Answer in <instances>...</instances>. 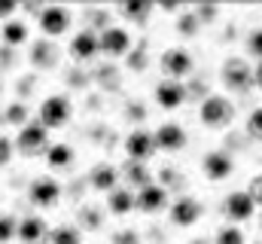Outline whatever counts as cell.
<instances>
[{
	"mask_svg": "<svg viewBox=\"0 0 262 244\" xmlns=\"http://www.w3.org/2000/svg\"><path fill=\"white\" fill-rule=\"evenodd\" d=\"M12 144H15V153L25 156V159L46 156V150L52 147V140H49V128H43L40 122H28V125H21Z\"/></svg>",
	"mask_w": 262,
	"mask_h": 244,
	"instance_id": "obj_1",
	"label": "cell"
},
{
	"mask_svg": "<svg viewBox=\"0 0 262 244\" xmlns=\"http://www.w3.org/2000/svg\"><path fill=\"white\" fill-rule=\"evenodd\" d=\"M198 119H201L204 128L220 131V128H226L229 122L235 119V104L226 95H207L201 101V107H198Z\"/></svg>",
	"mask_w": 262,
	"mask_h": 244,
	"instance_id": "obj_2",
	"label": "cell"
},
{
	"mask_svg": "<svg viewBox=\"0 0 262 244\" xmlns=\"http://www.w3.org/2000/svg\"><path fill=\"white\" fill-rule=\"evenodd\" d=\"M37 25H40V34L46 40H55V37H64L67 31L73 28V12L67 6H58V3H49L37 12Z\"/></svg>",
	"mask_w": 262,
	"mask_h": 244,
	"instance_id": "obj_3",
	"label": "cell"
},
{
	"mask_svg": "<svg viewBox=\"0 0 262 244\" xmlns=\"http://www.w3.org/2000/svg\"><path fill=\"white\" fill-rule=\"evenodd\" d=\"M73 119V101L67 98V95H49L43 104H40V116L37 122L43 125V128H64L67 122Z\"/></svg>",
	"mask_w": 262,
	"mask_h": 244,
	"instance_id": "obj_4",
	"label": "cell"
},
{
	"mask_svg": "<svg viewBox=\"0 0 262 244\" xmlns=\"http://www.w3.org/2000/svg\"><path fill=\"white\" fill-rule=\"evenodd\" d=\"M28 198H31L34 208L49 211V208H55L58 198H61V183L55 180V177H34L31 186H28Z\"/></svg>",
	"mask_w": 262,
	"mask_h": 244,
	"instance_id": "obj_5",
	"label": "cell"
},
{
	"mask_svg": "<svg viewBox=\"0 0 262 244\" xmlns=\"http://www.w3.org/2000/svg\"><path fill=\"white\" fill-rule=\"evenodd\" d=\"M98 46H101V55H107V58H122V55L131 52V34L125 28L107 25V28L98 34Z\"/></svg>",
	"mask_w": 262,
	"mask_h": 244,
	"instance_id": "obj_6",
	"label": "cell"
},
{
	"mask_svg": "<svg viewBox=\"0 0 262 244\" xmlns=\"http://www.w3.org/2000/svg\"><path fill=\"white\" fill-rule=\"evenodd\" d=\"M67 55L76 61V64H89L101 55V46H98V31L85 28V31H76L70 37V46H67Z\"/></svg>",
	"mask_w": 262,
	"mask_h": 244,
	"instance_id": "obj_7",
	"label": "cell"
},
{
	"mask_svg": "<svg viewBox=\"0 0 262 244\" xmlns=\"http://www.w3.org/2000/svg\"><path fill=\"white\" fill-rule=\"evenodd\" d=\"M162 70L168 73V79H183V76H189L192 70H195V58H192V52L189 49H183V46H171V49H165V55H162Z\"/></svg>",
	"mask_w": 262,
	"mask_h": 244,
	"instance_id": "obj_8",
	"label": "cell"
},
{
	"mask_svg": "<svg viewBox=\"0 0 262 244\" xmlns=\"http://www.w3.org/2000/svg\"><path fill=\"white\" fill-rule=\"evenodd\" d=\"M220 76H223L226 89H232V92H244V89L253 86V70H250V64H247L244 58H235V55L223 61Z\"/></svg>",
	"mask_w": 262,
	"mask_h": 244,
	"instance_id": "obj_9",
	"label": "cell"
},
{
	"mask_svg": "<svg viewBox=\"0 0 262 244\" xmlns=\"http://www.w3.org/2000/svg\"><path fill=\"white\" fill-rule=\"evenodd\" d=\"M125 156H128V162H143V165H146V159L156 156L152 131H146V128L128 131V137H125Z\"/></svg>",
	"mask_w": 262,
	"mask_h": 244,
	"instance_id": "obj_10",
	"label": "cell"
},
{
	"mask_svg": "<svg viewBox=\"0 0 262 244\" xmlns=\"http://www.w3.org/2000/svg\"><path fill=\"white\" fill-rule=\"evenodd\" d=\"M201 214H204V205L198 201L195 195H183V198H177L171 205V223L180 226V229L195 226L198 220H201Z\"/></svg>",
	"mask_w": 262,
	"mask_h": 244,
	"instance_id": "obj_11",
	"label": "cell"
},
{
	"mask_svg": "<svg viewBox=\"0 0 262 244\" xmlns=\"http://www.w3.org/2000/svg\"><path fill=\"white\" fill-rule=\"evenodd\" d=\"M232 168H235L232 165V156L223 153V150H210L201 159V174L210 183H220V180H226V177H232Z\"/></svg>",
	"mask_w": 262,
	"mask_h": 244,
	"instance_id": "obj_12",
	"label": "cell"
},
{
	"mask_svg": "<svg viewBox=\"0 0 262 244\" xmlns=\"http://www.w3.org/2000/svg\"><path fill=\"white\" fill-rule=\"evenodd\" d=\"M152 140H156V150L162 153H177L186 147V131L177 125V122H162L156 131H152Z\"/></svg>",
	"mask_w": 262,
	"mask_h": 244,
	"instance_id": "obj_13",
	"label": "cell"
},
{
	"mask_svg": "<svg viewBox=\"0 0 262 244\" xmlns=\"http://www.w3.org/2000/svg\"><path fill=\"white\" fill-rule=\"evenodd\" d=\"M134 208L143 211V214H159V211H165V208H168V189L159 186V183H149V186L137 189Z\"/></svg>",
	"mask_w": 262,
	"mask_h": 244,
	"instance_id": "obj_14",
	"label": "cell"
},
{
	"mask_svg": "<svg viewBox=\"0 0 262 244\" xmlns=\"http://www.w3.org/2000/svg\"><path fill=\"white\" fill-rule=\"evenodd\" d=\"M226 217L238 226V223H247L253 214H256V205H253V198L247 195V189H238V192H229L226 195Z\"/></svg>",
	"mask_w": 262,
	"mask_h": 244,
	"instance_id": "obj_15",
	"label": "cell"
},
{
	"mask_svg": "<svg viewBox=\"0 0 262 244\" xmlns=\"http://www.w3.org/2000/svg\"><path fill=\"white\" fill-rule=\"evenodd\" d=\"M15 238L21 244H46V238H49V223L40 214H28V217L18 220Z\"/></svg>",
	"mask_w": 262,
	"mask_h": 244,
	"instance_id": "obj_16",
	"label": "cell"
},
{
	"mask_svg": "<svg viewBox=\"0 0 262 244\" xmlns=\"http://www.w3.org/2000/svg\"><path fill=\"white\" fill-rule=\"evenodd\" d=\"M28 61L40 70H52L58 61H61V49L55 46V40H34L31 43V52H28Z\"/></svg>",
	"mask_w": 262,
	"mask_h": 244,
	"instance_id": "obj_17",
	"label": "cell"
},
{
	"mask_svg": "<svg viewBox=\"0 0 262 244\" xmlns=\"http://www.w3.org/2000/svg\"><path fill=\"white\" fill-rule=\"evenodd\" d=\"M152 98H156V104H159L162 110H177V107L186 101V86L177 83V79H162V83L156 86Z\"/></svg>",
	"mask_w": 262,
	"mask_h": 244,
	"instance_id": "obj_18",
	"label": "cell"
},
{
	"mask_svg": "<svg viewBox=\"0 0 262 244\" xmlns=\"http://www.w3.org/2000/svg\"><path fill=\"white\" fill-rule=\"evenodd\" d=\"M116 183H119V168H116L113 162H98V165H92V171H89V186H92L95 192H113Z\"/></svg>",
	"mask_w": 262,
	"mask_h": 244,
	"instance_id": "obj_19",
	"label": "cell"
},
{
	"mask_svg": "<svg viewBox=\"0 0 262 244\" xmlns=\"http://www.w3.org/2000/svg\"><path fill=\"white\" fill-rule=\"evenodd\" d=\"M28 37H31V28H28V22H25V18H18V15L0 25V40H3L9 49L25 46V43H28Z\"/></svg>",
	"mask_w": 262,
	"mask_h": 244,
	"instance_id": "obj_20",
	"label": "cell"
},
{
	"mask_svg": "<svg viewBox=\"0 0 262 244\" xmlns=\"http://www.w3.org/2000/svg\"><path fill=\"white\" fill-rule=\"evenodd\" d=\"M73 162H76V150H73L70 144H52V147L46 150V165H49L52 171H67Z\"/></svg>",
	"mask_w": 262,
	"mask_h": 244,
	"instance_id": "obj_21",
	"label": "cell"
},
{
	"mask_svg": "<svg viewBox=\"0 0 262 244\" xmlns=\"http://www.w3.org/2000/svg\"><path fill=\"white\" fill-rule=\"evenodd\" d=\"M107 211L113 217H125L134 211V192L125 189V186H116L113 192H107Z\"/></svg>",
	"mask_w": 262,
	"mask_h": 244,
	"instance_id": "obj_22",
	"label": "cell"
},
{
	"mask_svg": "<svg viewBox=\"0 0 262 244\" xmlns=\"http://www.w3.org/2000/svg\"><path fill=\"white\" fill-rule=\"evenodd\" d=\"M152 12H156V3H146V0H125V3L119 6V15L128 18V22H134V25L149 22Z\"/></svg>",
	"mask_w": 262,
	"mask_h": 244,
	"instance_id": "obj_23",
	"label": "cell"
},
{
	"mask_svg": "<svg viewBox=\"0 0 262 244\" xmlns=\"http://www.w3.org/2000/svg\"><path fill=\"white\" fill-rule=\"evenodd\" d=\"M76 223H79V226H76L79 232H82V229H85V232H98V229L104 226V214H101L95 205H82V208L76 211Z\"/></svg>",
	"mask_w": 262,
	"mask_h": 244,
	"instance_id": "obj_24",
	"label": "cell"
},
{
	"mask_svg": "<svg viewBox=\"0 0 262 244\" xmlns=\"http://www.w3.org/2000/svg\"><path fill=\"white\" fill-rule=\"evenodd\" d=\"M3 122L6 125H28L31 122V110H28V104L25 101H9L6 107H3Z\"/></svg>",
	"mask_w": 262,
	"mask_h": 244,
	"instance_id": "obj_25",
	"label": "cell"
},
{
	"mask_svg": "<svg viewBox=\"0 0 262 244\" xmlns=\"http://www.w3.org/2000/svg\"><path fill=\"white\" fill-rule=\"evenodd\" d=\"M46 244H82V232L76 226H55L49 229Z\"/></svg>",
	"mask_w": 262,
	"mask_h": 244,
	"instance_id": "obj_26",
	"label": "cell"
},
{
	"mask_svg": "<svg viewBox=\"0 0 262 244\" xmlns=\"http://www.w3.org/2000/svg\"><path fill=\"white\" fill-rule=\"evenodd\" d=\"M125 177H128V183H131V186H137V189H143V186H149V183H152V174H149V168H146L143 162H128Z\"/></svg>",
	"mask_w": 262,
	"mask_h": 244,
	"instance_id": "obj_27",
	"label": "cell"
},
{
	"mask_svg": "<svg viewBox=\"0 0 262 244\" xmlns=\"http://www.w3.org/2000/svg\"><path fill=\"white\" fill-rule=\"evenodd\" d=\"M213 244H247V235H244V229H241V226L229 223V226H223V229L216 232Z\"/></svg>",
	"mask_w": 262,
	"mask_h": 244,
	"instance_id": "obj_28",
	"label": "cell"
},
{
	"mask_svg": "<svg viewBox=\"0 0 262 244\" xmlns=\"http://www.w3.org/2000/svg\"><path fill=\"white\" fill-rule=\"evenodd\" d=\"M198 31H201V22L195 18V12H192V9L177 15V34H180V37H195Z\"/></svg>",
	"mask_w": 262,
	"mask_h": 244,
	"instance_id": "obj_29",
	"label": "cell"
},
{
	"mask_svg": "<svg viewBox=\"0 0 262 244\" xmlns=\"http://www.w3.org/2000/svg\"><path fill=\"white\" fill-rule=\"evenodd\" d=\"M15 232H18V220L12 214H0V244L15 241Z\"/></svg>",
	"mask_w": 262,
	"mask_h": 244,
	"instance_id": "obj_30",
	"label": "cell"
},
{
	"mask_svg": "<svg viewBox=\"0 0 262 244\" xmlns=\"http://www.w3.org/2000/svg\"><path fill=\"white\" fill-rule=\"evenodd\" d=\"M247 134L253 140H262V107H256L250 116H247Z\"/></svg>",
	"mask_w": 262,
	"mask_h": 244,
	"instance_id": "obj_31",
	"label": "cell"
},
{
	"mask_svg": "<svg viewBox=\"0 0 262 244\" xmlns=\"http://www.w3.org/2000/svg\"><path fill=\"white\" fill-rule=\"evenodd\" d=\"M12 156H15V144H12V137L0 134V168H6V165L12 162Z\"/></svg>",
	"mask_w": 262,
	"mask_h": 244,
	"instance_id": "obj_32",
	"label": "cell"
},
{
	"mask_svg": "<svg viewBox=\"0 0 262 244\" xmlns=\"http://www.w3.org/2000/svg\"><path fill=\"white\" fill-rule=\"evenodd\" d=\"M247 52H250L253 58L262 61V28H253V31H250V37H247Z\"/></svg>",
	"mask_w": 262,
	"mask_h": 244,
	"instance_id": "obj_33",
	"label": "cell"
},
{
	"mask_svg": "<svg viewBox=\"0 0 262 244\" xmlns=\"http://www.w3.org/2000/svg\"><path fill=\"white\" fill-rule=\"evenodd\" d=\"M192 12H195V18L201 22V25H204V22H213V18L220 15V9H216L213 3H198V6L192 9Z\"/></svg>",
	"mask_w": 262,
	"mask_h": 244,
	"instance_id": "obj_34",
	"label": "cell"
},
{
	"mask_svg": "<svg viewBox=\"0 0 262 244\" xmlns=\"http://www.w3.org/2000/svg\"><path fill=\"white\" fill-rule=\"evenodd\" d=\"M247 195L253 198V205H256V208H262V174H256V177L250 180V186H247Z\"/></svg>",
	"mask_w": 262,
	"mask_h": 244,
	"instance_id": "obj_35",
	"label": "cell"
},
{
	"mask_svg": "<svg viewBox=\"0 0 262 244\" xmlns=\"http://www.w3.org/2000/svg\"><path fill=\"white\" fill-rule=\"evenodd\" d=\"M15 12H18V3H12V0H0V25L9 22V18H15Z\"/></svg>",
	"mask_w": 262,
	"mask_h": 244,
	"instance_id": "obj_36",
	"label": "cell"
},
{
	"mask_svg": "<svg viewBox=\"0 0 262 244\" xmlns=\"http://www.w3.org/2000/svg\"><path fill=\"white\" fill-rule=\"evenodd\" d=\"M113 244H140V241H137L134 232H119V235L113 238Z\"/></svg>",
	"mask_w": 262,
	"mask_h": 244,
	"instance_id": "obj_37",
	"label": "cell"
},
{
	"mask_svg": "<svg viewBox=\"0 0 262 244\" xmlns=\"http://www.w3.org/2000/svg\"><path fill=\"white\" fill-rule=\"evenodd\" d=\"M128 64L134 67V70H137V67H143V64H146V52H143V49H137V55H131Z\"/></svg>",
	"mask_w": 262,
	"mask_h": 244,
	"instance_id": "obj_38",
	"label": "cell"
},
{
	"mask_svg": "<svg viewBox=\"0 0 262 244\" xmlns=\"http://www.w3.org/2000/svg\"><path fill=\"white\" fill-rule=\"evenodd\" d=\"M162 9H165V12H180V3H177V0H165Z\"/></svg>",
	"mask_w": 262,
	"mask_h": 244,
	"instance_id": "obj_39",
	"label": "cell"
},
{
	"mask_svg": "<svg viewBox=\"0 0 262 244\" xmlns=\"http://www.w3.org/2000/svg\"><path fill=\"white\" fill-rule=\"evenodd\" d=\"M253 86H259L262 89V61H259V67L253 70Z\"/></svg>",
	"mask_w": 262,
	"mask_h": 244,
	"instance_id": "obj_40",
	"label": "cell"
},
{
	"mask_svg": "<svg viewBox=\"0 0 262 244\" xmlns=\"http://www.w3.org/2000/svg\"><path fill=\"white\" fill-rule=\"evenodd\" d=\"M192 244H210V241H204V238H195V241H192Z\"/></svg>",
	"mask_w": 262,
	"mask_h": 244,
	"instance_id": "obj_41",
	"label": "cell"
},
{
	"mask_svg": "<svg viewBox=\"0 0 262 244\" xmlns=\"http://www.w3.org/2000/svg\"><path fill=\"white\" fill-rule=\"evenodd\" d=\"M256 244H262V238H259V241H256Z\"/></svg>",
	"mask_w": 262,
	"mask_h": 244,
	"instance_id": "obj_42",
	"label": "cell"
}]
</instances>
